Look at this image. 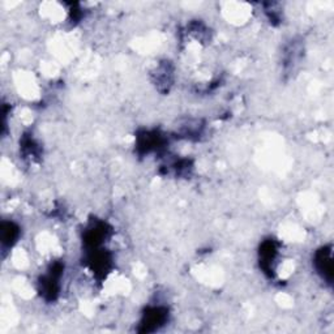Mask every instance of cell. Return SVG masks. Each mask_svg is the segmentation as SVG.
I'll list each match as a JSON object with an SVG mask.
<instances>
[{
	"mask_svg": "<svg viewBox=\"0 0 334 334\" xmlns=\"http://www.w3.org/2000/svg\"><path fill=\"white\" fill-rule=\"evenodd\" d=\"M164 321V313L162 312L161 308H154L150 313H146L144 324H145V330H149V326H153V330L158 329L159 325Z\"/></svg>",
	"mask_w": 334,
	"mask_h": 334,
	"instance_id": "7a4b0ae2",
	"label": "cell"
},
{
	"mask_svg": "<svg viewBox=\"0 0 334 334\" xmlns=\"http://www.w3.org/2000/svg\"><path fill=\"white\" fill-rule=\"evenodd\" d=\"M18 235L17 227L13 223H4L3 225V243L12 244Z\"/></svg>",
	"mask_w": 334,
	"mask_h": 334,
	"instance_id": "3957f363",
	"label": "cell"
},
{
	"mask_svg": "<svg viewBox=\"0 0 334 334\" xmlns=\"http://www.w3.org/2000/svg\"><path fill=\"white\" fill-rule=\"evenodd\" d=\"M316 264L319 273L321 274L324 278H328L330 281L331 278V257L330 251L326 248H322L316 255Z\"/></svg>",
	"mask_w": 334,
	"mask_h": 334,
	"instance_id": "6da1fadb",
	"label": "cell"
}]
</instances>
